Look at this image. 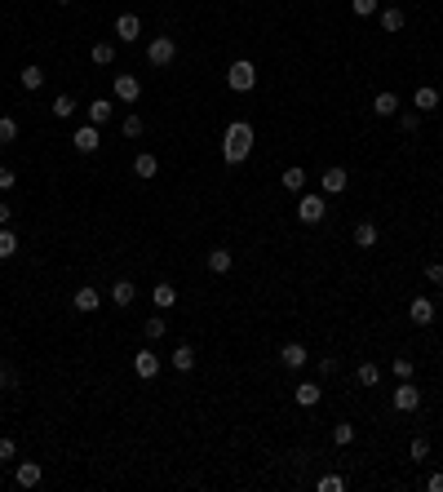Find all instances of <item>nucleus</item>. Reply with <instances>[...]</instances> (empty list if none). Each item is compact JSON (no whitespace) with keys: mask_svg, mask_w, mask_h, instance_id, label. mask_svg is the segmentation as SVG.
Segmentation results:
<instances>
[{"mask_svg":"<svg viewBox=\"0 0 443 492\" xmlns=\"http://www.w3.org/2000/svg\"><path fill=\"white\" fill-rule=\"evenodd\" d=\"M253 142H257V134H253L249 120L226 125V134H222V160H226V164H244V160H249V151H253Z\"/></svg>","mask_w":443,"mask_h":492,"instance_id":"f257e3e1","label":"nucleus"},{"mask_svg":"<svg viewBox=\"0 0 443 492\" xmlns=\"http://www.w3.org/2000/svg\"><path fill=\"white\" fill-rule=\"evenodd\" d=\"M226 84H231L235 93H249L253 84H257V67H253L249 58H235V62H231V71H226Z\"/></svg>","mask_w":443,"mask_h":492,"instance_id":"f03ea898","label":"nucleus"},{"mask_svg":"<svg viewBox=\"0 0 443 492\" xmlns=\"http://www.w3.org/2000/svg\"><path fill=\"white\" fill-rule=\"evenodd\" d=\"M324 213H328L324 191H319V195H301V204H297V222L301 226H319V222H324Z\"/></svg>","mask_w":443,"mask_h":492,"instance_id":"7ed1b4c3","label":"nucleus"},{"mask_svg":"<svg viewBox=\"0 0 443 492\" xmlns=\"http://www.w3.org/2000/svg\"><path fill=\"white\" fill-rule=\"evenodd\" d=\"M173 58H177V45L168 40V36H151V45H147V62L151 67H168Z\"/></svg>","mask_w":443,"mask_h":492,"instance_id":"20e7f679","label":"nucleus"},{"mask_svg":"<svg viewBox=\"0 0 443 492\" xmlns=\"http://www.w3.org/2000/svg\"><path fill=\"white\" fill-rule=\"evenodd\" d=\"M390 404H394V413H417L421 408V391L412 382H399L394 395H390Z\"/></svg>","mask_w":443,"mask_h":492,"instance_id":"39448f33","label":"nucleus"},{"mask_svg":"<svg viewBox=\"0 0 443 492\" xmlns=\"http://www.w3.org/2000/svg\"><path fill=\"white\" fill-rule=\"evenodd\" d=\"M346 186H351V173H346L342 164H333V169H324V177H319V191L324 195H342Z\"/></svg>","mask_w":443,"mask_h":492,"instance_id":"423d86ee","label":"nucleus"},{"mask_svg":"<svg viewBox=\"0 0 443 492\" xmlns=\"http://www.w3.org/2000/svg\"><path fill=\"white\" fill-rule=\"evenodd\" d=\"M71 142H75V151H80V156H93V151L102 147V134H98V125H80L71 134Z\"/></svg>","mask_w":443,"mask_h":492,"instance_id":"0eeeda50","label":"nucleus"},{"mask_svg":"<svg viewBox=\"0 0 443 492\" xmlns=\"http://www.w3.org/2000/svg\"><path fill=\"white\" fill-rule=\"evenodd\" d=\"M134 373L142 377V382H155V377H160V355L151 351V346H147V351H138V355H134Z\"/></svg>","mask_w":443,"mask_h":492,"instance_id":"6e6552de","label":"nucleus"},{"mask_svg":"<svg viewBox=\"0 0 443 492\" xmlns=\"http://www.w3.org/2000/svg\"><path fill=\"white\" fill-rule=\"evenodd\" d=\"M75 310H80V315H93V310H98L102 306V293L98 288H93V284H80V288H75Z\"/></svg>","mask_w":443,"mask_h":492,"instance_id":"1a4fd4ad","label":"nucleus"},{"mask_svg":"<svg viewBox=\"0 0 443 492\" xmlns=\"http://www.w3.org/2000/svg\"><path fill=\"white\" fill-rule=\"evenodd\" d=\"M138 36H142V18H138V14H120V18H116V40L134 45Z\"/></svg>","mask_w":443,"mask_h":492,"instance_id":"9d476101","label":"nucleus"},{"mask_svg":"<svg viewBox=\"0 0 443 492\" xmlns=\"http://www.w3.org/2000/svg\"><path fill=\"white\" fill-rule=\"evenodd\" d=\"M306 346H301V342H284V346H279V364H284V368H293V373H297V368H306Z\"/></svg>","mask_w":443,"mask_h":492,"instance_id":"9b49d317","label":"nucleus"},{"mask_svg":"<svg viewBox=\"0 0 443 492\" xmlns=\"http://www.w3.org/2000/svg\"><path fill=\"white\" fill-rule=\"evenodd\" d=\"M116 98H120V102H138V98H142V84H138V75H129V71L116 75Z\"/></svg>","mask_w":443,"mask_h":492,"instance_id":"f8f14e48","label":"nucleus"},{"mask_svg":"<svg viewBox=\"0 0 443 492\" xmlns=\"http://www.w3.org/2000/svg\"><path fill=\"white\" fill-rule=\"evenodd\" d=\"M408 319H412V324H421V328H426V324H435V302H430V297H412Z\"/></svg>","mask_w":443,"mask_h":492,"instance_id":"ddd939ff","label":"nucleus"},{"mask_svg":"<svg viewBox=\"0 0 443 492\" xmlns=\"http://www.w3.org/2000/svg\"><path fill=\"white\" fill-rule=\"evenodd\" d=\"M111 302H116L120 310H125V306H134V302H138V284H129V280H116V284H111Z\"/></svg>","mask_w":443,"mask_h":492,"instance_id":"4468645a","label":"nucleus"},{"mask_svg":"<svg viewBox=\"0 0 443 492\" xmlns=\"http://www.w3.org/2000/svg\"><path fill=\"white\" fill-rule=\"evenodd\" d=\"M14 479H18V488H36V484L45 479V466H40V461H23Z\"/></svg>","mask_w":443,"mask_h":492,"instance_id":"2eb2a0df","label":"nucleus"},{"mask_svg":"<svg viewBox=\"0 0 443 492\" xmlns=\"http://www.w3.org/2000/svg\"><path fill=\"white\" fill-rule=\"evenodd\" d=\"M111 116H116V107H111V98H98V102H89V125H111Z\"/></svg>","mask_w":443,"mask_h":492,"instance_id":"dca6fc26","label":"nucleus"},{"mask_svg":"<svg viewBox=\"0 0 443 492\" xmlns=\"http://www.w3.org/2000/svg\"><path fill=\"white\" fill-rule=\"evenodd\" d=\"M279 186H284V191H293V195H301L306 191V169H284V173H279Z\"/></svg>","mask_w":443,"mask_h":492,"instance_id":"f3484780","label":"nucleus"},{"mask_svg":"<svg viewBox=\"0 0 443 492\" xmlns=\"http://www.w3.org/2000/svg\"><path fill=\"white\" fill-rule=\"evenodd\" d=\"M319 395H324V391H319V382H301L297 391H293V399L301 404V408H315V404H319Z\"/></svg>","mask_w":443,"mask_h":492,"instance_id":"a211bd4d","label":"nucleus"},{"mask_svg":"<svg viewBox=\"0 0 443 492\" xmlns=\"http://www.w3.org/2000/svg\"><path fill=\"white\" fill-rule=\"evenodd\" d=\"M372 116H399V98H394L390 89L377 93V98H372Z\"/></svg>","mask_w":443,"mask_h":492,"instance_id":"6ab92c4d","label":"nucleus"},{"mask_svg":"<svg viewBox=\"0 0 443 492\" xmlns=\"http://www.w3.org/2000/svg\"><path fill=\"white\" fill-rule=\"evenodd\" d=\"M231 267H235L231 249H209V271H213V275H226Z\"/></svg>","mask_w":443,"mask_h":492,"instance_id":"aec40b11","label":"nucleus"},{"mask_svg":"<svg viewBox=\"0 0 443 492\" xmlns=\"http://www.w3.org/2000/svg\"><path fill=\"white\" fill-rule=\"evenodd\" d=\"M412 107H417V111H435V107H439V89H430V84H421V89L412 93Z\"/></svg>","mask_w":443,"mask_h":492,"instance_id":"412c9836","label":"nucleus"},{"mask_svg":"<svg viewBox=\"0 0 443 492\" xmlns=\"http://www.w3.org/2000/svg\"><path fill=\"white\" fill-rule=\"evenodd\" d=\"M377 240H381V231H377L372 222H359V226H355V244H359V249H377Z\"/></svg>","mask_w":443,"mask_h":492,"instance_id":"4be33fe9","label":"nucleus"},{"mask_svg":"<svg viewBox=\"0 0 443 492\" xmlns=\"http://www.w3.org/2000/svg\"><path fill=\"white\" fill-rule=\"evenodd\" d=\"M168 364H173V368H177V373H191V368H195V351H191V346H186V342H182V346H177V351H173V355H168Z\"/></svg>","mask_w":443,"mask_h":492,"instance_id":"5701e85b","label":"nucleus"},{"mask_svg":"<svg viewBox=\"0 0 443 492\" xmlns=\"http://www.w3.org/2000/svg\"><path fill=\"white\" fill-rule=\"evenodd\" d=\"M403 23H408V18H403V9H399V5L381 9V32H403Z\"/></svg>","mask_w":443,"mask_h":492,"instance_id":"b1692460","label":"nucleus"},{"mask_svg":"<svg viewBox=\"0 0 443 492\" xmlns=\"http://www.w3.org/2000/svg\"><path fill=\"white\" fill-rule=\"evenodd\" d=\"M89 58L98 62V67H111V62H116V45H111V40H98V45L89 49Z\"/></svg>","mask_w":443,"mask_h":492,"instance_id":"393cba45","label":"nucleus"},{"mask_svg":"<svg viewBox=\"0 0 443 492\" xmlns=\"http://www.w3.org/2000/svg\"><path fill=\"white\" fill-rule=\"evenodd\" d=\"M151 302H155L160 310H168L177 302V288H173V284H155V288H151Z\"/></svg>","mask_w":443,"mask_h":492,"instance_id":"a878e982","label":"nucleus"},{"mask_svg":"<svg viewBox=\"0 0 443 492\" xmlns=\"http://www.w3.org/2000/svg\"><path fill=\"white\" fill-rule=\"evenodd\" d=\"M390 373H394V382H412V373H417V364H412L408 355H394V364H390Z\"/></svg>","mask_w":443,"mask_h":492,"instance_id":"bb28decb","label":"nucleus"},{"mask_svg":"<svg viewBox=\"0 0 443 492\" xmlns=\"http://www.w3.org/2000/svg\"><path fill=\"white\" fill-rule=\"evenodd\" d=\"M49 111H53V116H58V120H71V116H75V98H71V93H58Z\"/></svg>","mask_w":443,"mask_h":492,"instance_id":"cd10ccee","label":"nucleus"},{"mask_svg":"<svg viewBox=\"0 0 443 492\" xmlns=\"http://www.w3.org/2000/svg\"><path fill=\"white\" fill-rule=\"evenodd\" d=\"M18 253V235L9 231V226H0V262H9Z\"/></svg>","mask_w":443,"mask_h":492,"instance_id":"c85d7f7f","label":"nucleus"},{"mask_svg":"<svg viewBox=\"0 0 443 492\" xmlns=\"http://www.w3.org/2000/svg\"><path fill=\"white\" fill-rule=\"evenodd\" d=\"M355 377H359V386H377V382H381V368H377L372 359H364V364H359V373H355Z\"/></svg>","mask_w":443,"mask_h":492,"instance_id":"c756f323","label":"nucleus"},{"mask_svg":"<svg viewBox=\"0 0 443 492\" xmlns=\"http://www.w3.org/2000/svg\"><path fill=\"white\" fill-rule=\"evenodd\" d=\"M134 173H138V177H155V173H160V160H155V156H138V160H134Z\"/></svg>","mask_w":443,"mask_h":492,"instance_id":"7c9ffc66","label":"nucleus"},{"mask_svg":"<svg viewBox=\"0 0 443 492\" xmlns=\"http://www.w3.org/2000/svg\"><path fill=\"white\" fill-rule=\"evenodd\" d=\"M14 138H18V120L14 116H0V147H9Z\"/></svg>","mask_w":443,"mask_h":492,"instance_id":"2f4dec72","label":"nucleus"},{"mask_svg":"<svg viewBox=\"0 0 443 492\" xmlns=\"http://www.w3.org/2000/svg\"><path fill=\"white\" fill-rule=\"evenodd\" d=\"M164 328H168V319H147V324H142V333H147V342H160V337H164Z\"/></svg>","mask_w":443,"mask_h":492,"instance_id":"473e14b6","label":"nucleus"},{"mask_svg":"<svg viewBox=\"0 0 443 492\" xmlns=\"http://www.w3.org/2000/svg\"><path fill=\"white\" fill-rule=\"evenodd\" d=\"M333 443H342V448H346V443H355V426L351 421H337L333 426Z\"/></svg>","mask_w":443,"mask_h":492,"instance_id":"72a5a7b5","label":"nucleus"},{"mask_svg":"<svg viewBox=\"0 0 443 492\" xmlns=\"http://www.w3.org/2000/svg\"><path fill=\"white\" fill-rule=\"evenodd\" d=\"M40 84H45V71L36 67V62H31V67H23V89H40Z\"/></svg>","mask_w":443,"mask_h":492,"instance_id":"f704fd0d","label":"nucleus"},{"mask_svg":"<svg viewBox=\"0 0 443 492\" xmlns=\"http://www.w3.org/2000/svg\"><path fill=\"white\" fill-rule=\"evenodd\" d=\"M142 116H125V125H120V134H125V138H142Z\"/></svg>","mask_w":443,"mask_h":492,"instance_id":"c9c22d12","label":"nucleus"},{"mask_svg":"<svg viewBox=\"0 0 443 492\" xmlns=\"http://www.w3.org/2000/svg\"><path fill=\"white\" fill-rule=\"evenodd\" d=\"M315 488H319V492H346V479H342V475H324Z\"/></svg>","mask_w":443,"mask_h":492,"instance_id":"e433bc0d","label":"nucleus"},{"mask_svg":"<svg viewBox=\"0 0 443 492\" xmlns=\"http://www.w3.org/2000/svg\"><path fill=\"white\" fill-rule=\"evenodd\" d=\"M399 129H403V134H417V129H421V111H403V116H399Z\"/></svg>","mask_w":443,"mask_h":492,"instance_id":"4c0bfd02","label":"nucleus"},{"mask_svg":"<svg viewBox=\"0 0 443 492\" xmlns=\"http://www.w3.org/2000/svg\"><path fill=\"white\" fill-rule=\"evenodd\" d=\"M408 452H412V461H426V457H430V439H426V434H417Z\"/></svg>","mask_w":443,"mask_h":492,"instance_id":"58836bf2","label":"nucleus"},{"mask_svg":"<svg viewBox=\"0 0 443 492\" xmlns=\"http://www.w3.org/2000/svg\"><path fill=\"white\" fill-rule=\"evenodd\" d=\"M14 182H18V173H14L9 164H0V195H5V191H14Z\"/></svg>","mask_w":443,"mask_h":492,"instance_id":"ea45409f","label":"nucleus"},{"mask_svg":"<svg viewBox=\"0 0 443 492\" xmlns=\"http://www.w3.org/2000/svg\"><path fill=\"white\" fill-rule=\"evenodd\" d=\"M351 9H355V18H368L377 14V0H351Z\"/></svg>","mask_w":443,"mask_h":492,"instance_id":"a19ab883","label":"nucleus"},{"mask_svg":"<svg viewBox=\"0 0 443 492\" xmlns=\"http://www.w3.org/2000/svg\"><path fill=\"white\" fill-rule=\"evenodd\" d=\"M337 373V355H324L319 359V377H333Z\"/></svg>","mask_w":443,"mask_h":492,"instance_id":"79ce46f5","label":"nucleus"},{"mask_svg":"<svg viewBox=\"0 0 443 492\" xmlns=\"http://www.w3.org/2000/svg\"><path fill=\"white\" fill-rule=\"evenodd\" d=\"M426 280H430V284H443V262H430V267H426Z\"/></svg>","mask_w":443,"mask_h":492,"instance_id":"37998d69","label":"nucleus"},{"mask_svg":"<svg viewBox=\"0 0 443 492\" xmlns=\"http://www.w3.org/2000/svg\"><path fill=\"white\" fill-rule=\"evenodd\" d=\"M18 457V448H14V439H0V461H14Z\"/></svg>","mask_w":443,"mask_h":492,"instance_id":"c03bdc74","label":"nucleus"},{"mask_svg":"<svg viewBox=\"0 0 443 492\" xmlns=\"http://www.w3.org/2000/svg\"><path fill=\"white\" fill-rule=\"evenodd\" d=\"M426 488H430V492H443V475H430V479H426Z\"/></svg>","mask_w":443,"mask_h":492,"instance_id":"a18cd8bd","label":"nucleus"},{"mask_svg":"<svg viewBox=\"0 0 443 492\" xmlns=\"http://www.w3.org/2000/svg\"><path fill=\"white\" fill-rule=\"evenodd\" d=\"M9 217H14L9 213V200H0V226H9Z\"/></svg>","mask_w":443,"mask_h":492,"instance_id":"49530a36","label":"nucleus"},{"mask_svg":"<svg viewBox=\"0 0 443 492\" xmlns=\"http://www.w3.org/2000/svg\"><path fill=\"white\" fill-rule=\"evenodd\" d=\"M9 382H14V373H9V368H5V364H0V391H5V386H9Z\"/></svg>","mask_w":443,"mask_h":492,"instance_id":"de8ad7c7","label":"nucleus"},{"mask_svg":"<svg viewBox=\"0 0 443 492\" xmlns=\"http://www.w3.org/2000/svg\"><path fill=\"white\" fill-rule=\"evenodd\" d=\"M53 5H71V0H53Z\"/></svg>","mask_w":443,"mask_h":492,"instance_id":"09e8293b","label":"nucleus"}]
</instances>
